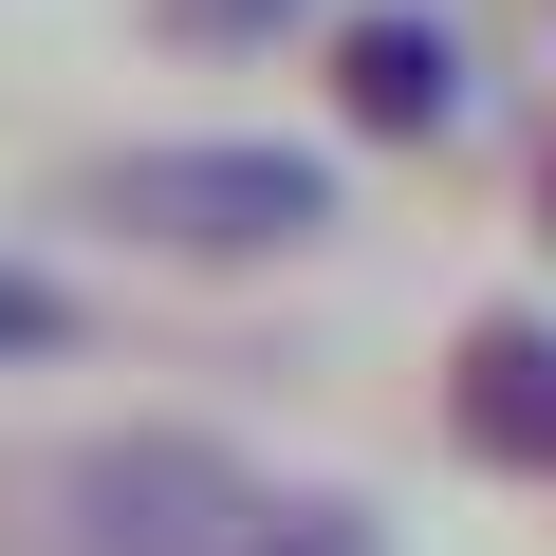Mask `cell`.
Returning <instances> with one entry per match:
<instances>
[{
  "label": "cell",
  "instance_id": "obj_5",
  "mask_svg": "<svg viewBox=\"0 0 556 556\" xmlns=\"http://www.w3.org/2000/svg\"><path fill=\"white\" fill-rule=\"evenodd\" d=\"M241 556H371V519H353V501H298V519H260Z\"/></svg>",
  "mask_w": 556,
  "mask_h": 556
},
{
  "label": "cell",
  "instance_id": "obj_1",
  "mask_svg": "<svg viewBox=\"0 0 556 556\" xmlns=\"http://www.w3.org/2000/svg\"><path fill=\"white\" fill-rule=\"evenodd\" d=\"M93 204H130L149 241H316L334 223V186L298 149H130V167H93Z\"/></svg>",
  "mask_w": 556,
  "mask_h": 556
},
{
  "label": "cell",
  "instance_id": "obj_2",
  "mask_svg": "<svg viewBox=\"0 0 556 556\" xmlns=\"http://www.w3.org/2000/svg\"><path fill=\"white\" fill-rule=\"evenodd\" d=\"M93 556H241L260 519H241V464H204V445H112L93 482Z\"/></svg>",
  "mask_w": 556,
  "mask_h": 556
},
{
  "label": "cell",
  "instance_id": "obj_7",
  "mask_svg": "<svg viewBox=\"0 0 556 556\" xmlns=\"http://www.w3.org/2000/svg\"><path fill=\"white\" fill-rule=\"evenodd\" d=\"M186 20H223V38H241V20H278V0H186Z\"/></svg>",
  "mask_w": 556,
  "mask_h": 556
},
{
  "label": "cell",
  "instance_id": "obj_3",
  "mask_svg": "<svg viewBox=\"0 0 556 556\" xmlns=\"http://www.w3.org/2000/svg\"><path fill=\"white\" fill-rule=\"evenodd\" d=\"M464 427L556 464V334H482V371H464Z\"/></svg>",
  "mask_w": 556,
  "mask_h": 556
},
{
  "label": "cell",
  "instance_id": "obj_4",
  "mask_svg": "<svg viewBox=\"0 0 556 556\" xmlns=\"http://www.w3.org/2000/svg\"><path fill=\"white\" fill-rule=\"evenodd\" d=\"M353 112H371V130H427V112H445V38H427V20H353Z\"/></svg>",
  "mask_w": 556,
  "mask_h": 556
},
{
  "label": "cell",
  "instance_id": "obj_6",
  "mask_svg": "<svg viewBox=\"0 0 556 556\" xmlns=\"http://www.w3.org/2000/svg\"><path fill=\"white\" fill-rule=\"evenodd\" d=\"M56 334V278H0V353H38Z\"/></svg>",
  "mask_w": 556,
  "mask_h": 556
}]
</instances>
